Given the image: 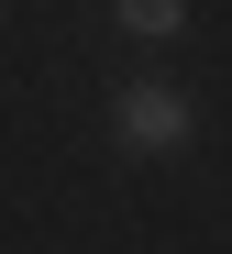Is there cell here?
Returning a JSON list of instances; mask_svg holds the SVG:
<instances>
[{"label":"cell","instance_id":"7a4b0ae2","mask_svg":"<svg viewBox=\"0 0 232 254\" xmlns=\"http://www.w3.org/2000/svg\"><path fill=\"white\" fill-rule=\"evenodd\" d=\"M122 11V33H144V45H166L177 22H188V0H111Z\"/></svg>","mask_w":232,"mask_h":254},{"label":"cell","instance_id":"6da1fadb","mask_svg":"<svg viewBox=\"0 0 232 254\" xmlns=\"http://www.w3.org/2000/svg\"><path fill=\"white\" fill-rule=\"evenodd\" d=\"M111 133H122V155H188V100L166 89V77H133V89L111 100Z\"/></svg>","mask_w":232,"mask_h":254}]
</instances>
